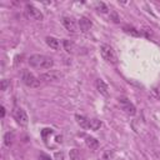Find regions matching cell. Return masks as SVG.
Listing matches in <instances>:
<instances>
[{"label": "cell", "instance_id": "cell-1", "mask_svg": "<svg viewBox=\"0 0 160 160\" xmlns=\"http://www.w3.org/2000/svg\"><path fill=\"white\" fill-rule=\"evenodd\" d=\"M29 65L34 69H50L54 65V60L50 56L41 55V54H34L29 58Z\"/></svg>", "mask_w": 160, "mask_h": 160}, {"label": "cell", "instance_id": "cell-2", "mask_svg": "<svg viewBox=\"0 0 160 160\" xmlns=\"http://www.w3.org/2000/svg\"><path fill=\"white\" fill-rule=\"evenodd\" d=\"M100 54H101L102 59H104L106 62L112 64V65L118 64L116 54H115L114 49H112L110 45H108V44H101V45H100Z\"/></svg>", "mask_w": 160, "mask_h": 160}, {"label": "cell", "instance_id": "cell-3", "mask_svg": "<svg viewBox=\"0 0 160 160\" xmlns=\"http://www.w3.org/2000/svg\"><path fill=\"white\" fill-rule=\"evenodd\" d=\"M21 80L29 88H39L40 84H41V80L39 78H36L34 74H31L29 70H22V72H21Z\"/></svg>", "mask_w": 160, "mask_h": 160}, {"label": "cell", "instance_id": "cell-4", "mask_svg": "<svg viewBox=\"0 0 160 160\" xmlns=\"http://www.w3.org/2000/svg\"><path fill=\"white\" fill-rule=\"evenodd\" d=\"M25 14H26V16H28L29 19H31V20L41 21V20L44 19L42 12H41L38 8H35L34 5H31V4H26V6H25Z\"/></svg>", "mask_w": 160, "mask_h": 160}, {"label": "cell", "instance_id": "cell-5", "mask_svg": "<svg viewBox=\"0 0 160 160\" xmlns=\"http://www.w3.org/2000/svg\"><path fill=\"white\" fill-rule=\"evenodd\" d=\"M62 78V74L59 71V70H49L46 72H42L39 79L44 82H50V81H58Z\"/></svg>", "mask_w": 160, "mask_h": 160}, {"label": "cell", "instance_id": "cell-6", "mask_svg": "<svg viewBox=\"0 0 160 160\" xmlns=\"http://www.w3.org/2000/svg\"><path fill=\"white\" fill-rule=\"evenodd\" d=\"M12 115H14V119L16 120V122H18L19 125H21V126L28 125L29 119H28V115H26V112H25L24 109L15 106L14 110H12Z\"/></svg>", "mask_w": 160, "mask_h": 160}, {"label": "cell", "instance_id": "cell-7", "mask_svg": "<svg viewBox=\"0 0 160 160\" xmlns=\"http://www.w3.org/2000/svg\"><path fill=\"white\" fill-rule=\"evenodd\" d=\"M119 104L121 106V109L130 116H134L136 114V108L132 102H130V100H128L126 98H120L119 99Z\"/></svg>", "mask_w": 160, "mask_h": 160}, {"label": "cell", "instance_id": "cell-8", "mask_svg": "<svg viewBox=\"0 0 160 160\" xmlns=\"http://www.w3.org/2000/svg\"><path fill=\"white\" fill-rule=\"evenodd\" d=\"M61 21H62L64 28H65L69 32H71V34H76V32H78V25H76V22H75L74 19L68 18V16H64Z\"/></svg>", "mask_w": 160, "mask_h": 160}, {"label": "cell", "instance_id": "cell-9", "mask_svg": "<svg viewBox=\"0 0 160 160\" xmlns=\"http://www.w3.org/2000/svg\"><path fill=\"white\" fill-rule=\"evenodd\" d=\"M78 24H79L80 31H82V32H88V31L91 29V26H92L91 20H90V19H88V18H85V16L80 18V19H79V21H78Z\"/></svg>", "mask_w": 160, "mask_h": 160}, {"label": "cell", "instance_id": "cell-10", "mask_svg": "<svg viewBox=\"0 0 160 160\" xmlns=\"http://www.w3.org/2000/svg\"><path fill=\"white\" fill-rule=\"evenodd\" d=\"M95 85H96L98 91H99L101 95H104V96H109V88H108V85L104 82L102 79H96Z\"/></svg>", "mask_w": 160, "mask_h": 160}, {"label": "cell", "instance_id": "cell-11", "mask_svg": "<svg viewBox=\"0 0 160 160\" xmlns=\"http://www.w3.org/2000/svg\"><path fill=\"white\" fill-rule=\"evenodd\" d=\"M76 122L82 128V129H89V124H90V119L85 118L84 115H75Z\"/></svg>", "mask_w": 160, "mask_h": 160}, {"label": "cell", "instance_id": "cell-12", "mask_svg": "<svg viewBox=\"0 0 160 160\" xmlns=\"http://www.w3.org/2000/svg\"><path fill=\"white\" fill-rule=\"evenodd\" d=\"M62 45H64V49H65L69 54H72V52H75V50H76V46H75V44H74L71 40L65 39V40L62 41Z\"/></svg>", "mask_w": 160, "mask_h": 160}, {"label": "cell", "instance_id": "cell-13", "mask_svg": "<svg viewBox=\"0 0 160 160\" xmlns=\"http://www.w3.org/2000/svg\"><path fill=\"white\" fill-rule=\"evenodd\" d=\"M85 141H86V145H88V148L90 150H96L99 148V141L92 136H88Z\"/></svg>", "mask_w": 160, "mask_h": 160}, {"label": "cell", "instance_id": "cell-14", "mask_svg": "<svg viewBox=\"0 0 160 160\" xmlns=\"http://www.w3.org/2000/svg\"><path fill=\"white\" fill-rule=\"evenodd\" d=\"M45 41H46V44H48L51 49H54V50H58V49H59V40H58V39H55V38H52V36H48V38L45 39Z\"/></svg>", "mask_w": 160, "mask_h": 160}, {"label": "cell", "instance_id": "cell-15", "mask_svg": "<svg viewBox=\"0 0 160 160\" xmlns=\"http://www.w3.org/2000/svg\"><path fill=\"white\" fill-rule=\"evenodd\" d=\"M122 30H124L126 34L131 35V36H140V31H139V30H136V29H135V28H132V26L125 25V26L122 28Z\"/></svg>", "mask_w": 160, "mask_h": 160}, {"label": "cell", "instance_id": "cell-16", "mask_svg": "<svg viewBox=\"0 0 160 160\" xmlns=\"http://www.w3.org/2000/svg\"><path fill=\"white\" fill-rule=\"evenodd\" d=\"M12 141H14V134L11 131H8L4 135V144H5V146H11Z\"/></svg>", "mask_w": 160, "mask_h": 160}, {"label": "cell", "instance_id": "cell-17", "mask_svg": "<svg viewBox=\"0 0 160 160\" xmlns=\"http://www.w3.org/2000/svg\"><path fill=\"white\" fill-rule=\"evenodd\" d=\"M101 126V121L98 119H90V124H89V129L90 130H98Z\"/></svg>", "mask_w": 160, "mask_h": 160}, {"label": "cell", "instance_id": "cell-18", "mask_svg": "<svg viewBox=\"0 0 160 160\" xmlns=\"http://www.w3.org/2000/svg\"><path fill=\"white\" fill-rule=\"evenodd\" d=\"M115 152L112 150H105L102 154V160H114Z\"/></svg>", "mask_w": 160, "mask_h": 160}, {"label": "cell", "instance_id": "cell-19", "mask_svg": "<svg viewBox=\"0 0 160 160\" xmlns=\"http://www.w3.org/2000/svg\"><path fill=\"white\" fill-rule=\"evenodd\" d=\"M69 156H70V160H80V152L78 149H71L69 152Z\"/></svg>", "mask_w": 160, "mask_h": 160}, {"label": "cell", "instance_id": "cell-20", "mask_svg": "<svg viewBox=\"0 0 160 160\" xmlns=\"http://www.w3.org/2000/svg\"><path fill=\"white\" fill-rule=\"evenodd\" d=\"M151 95L156 99V100H160V85H156L152 88L151 90Z\"/></svg>", "mask_w": 160, "mask_h": 160}, {"label": "cell", "instance_id": "cell-21", "mask_svg": "<svg viewBox=\"0 0 160 160\" xmlns=\"http://www.w3.org/2000/svg\"><path fill=\"white\" fill-rule=\"evenodd\" d=\"M96 9H98L99 11H101V12H108V10H109L108 6H106L102 1H98V2H96Z\"/></svg>", "mask_w": 160, "mask_h": 160}, {"label": "cell", "instance_id": "cell-22", "mask_svg": "<svg viewBox=\"0 0 160 160\" xmlns=\"http://www.w3.org/2000/svg\"><path fill=\"white\" fill-rule=\"evenodd\" d=\"M140 34L145 35L146 38H150V36H152V31H151V29H149V28H144V29L141 30V32H140Z\"/></svg>", "mask_w": 160, "mask_h": 160}, {"label": "cell", "instance_id": "cell-23", "mask_svg": "<svg viewBox=\"0 0 160 160\" xmlns=\"http://www.w3.org/2000/svg\"><path fill=\"white\" fill-rule=\"evenodd\" d=\"M10 85V82H9V80L8 79H2L1 80V85H0V89L2 90V91H5L6 89H8V86Z\"/></svg>", "mask_w": 160, "mask_h": 160}, {"label": "cell", "instance_id": "cell-24", "mask_svg": "<svg viewBox=\"0 0 160 160\" xmlns=\"http://www.w3.org/2000/svg\"><path fill=\"white\" fill-rule=\"evenodd\" d=\"M54 159L55 160H65V155H64L62 151H56L54 154Z\"/></svg>", "mask_w": 160, "mask_h": 160}, {"label": "cell", "instance_id": "cell-25", "mask_svg": "<svg viewBox=\"0 0 160 160\" xmlns=\"http://www.w3.org/2000/svg\"><path fill=\"white\" fill-rule=\"evenodd\" d=\"M112 19H114L115 22H119V18H118V15H116L115 12H112Z\"/></svg>", "mask_w": 160, "mask_h": 160}, {"label": "cell", "instance_id": "cell-26", "mask_svg": "<svg viewBox=\"0 0 160 160\" xmlns=\"http://www.w3.org/2000/svg\"><path fill=\"white\" fill-rule=\"evenodd\" d=\"M0 110H1V118H4V116H5V108H4V106H1V108H0Z\"/></svg>", "mask_w": 160, "mask_h": 160}]
</instances>
